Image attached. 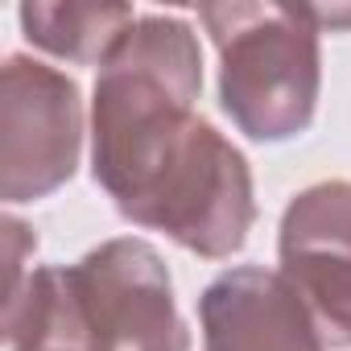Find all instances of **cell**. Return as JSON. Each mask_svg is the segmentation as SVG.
<instances>
[{
	"label": "cell",
	"instance_id": "6da1fadb",
	"mask_svg": "<svg viewBox=\"0 0 351 351\" xmlns=\"http://www.w3.org/2000/svg\"><path fill=\"white\" fill-rule=\"evenodd\" d=\"M199 42L178 17H141L99 62L95 182L120 215L199 256H232L256 219L240 149L195 116Z\"/></svg>",
	"mask_w": 351,
	"mask_h": 351
},
{
	"label": "cell",
	"instance_id": "3957f363",
	"mask_svg": "<svg viewBox=\"0 0 351 351\" xmlns=\"http://www.w3.org/2000/svg\"><path fill=\"white\" fill-rule=\"evenodd\" d=\"M219 50V99L240 132L285 141L318 104V9L306 5H203Z\"/></svg>",
	"mask_w": 351,
	"mask_h": 351
},
{
	"label": "cell",
	"instance_id": "277c9868",
	"mask_svg": "<svg viewBox=\"0 0 351 351\" xmlns=\"http://www.w3.org/2000/svg\"><path fill=\"white\" fill-rule=\"evenodd\" d=\"M79 87L54 66L9 58L0 79V191L9 203L58 191L79 161Z\"/></svg>",
	"mask_w": 351,
	"mask_h": 351
},
{
	"label": "cell",
	"instance_id": "5b68a950",
	"mask_svg": "<svg viewBox=\"0 0 351 351\" xmlns=\"http://www.w3.org/2000/svg\"><path fill=\"white\" fill-rule=\"evenodd\" d=\"M281 277L330 347H351V182L302 191L281 219Z\"/></svg>",
	"mask_w": 351,
	"mask_h": 351
},
{
	"label": "cell",
	"instance_id": "8992f818",
	"mask_svg": "<svg viewBox=\"0 0 351 351\" xmlns=\"http://www.w3.org/2000/svg\"><path fill=\"white\" fill-rule=\"evenodd\" d=\"M207 351H322V330L298 289L269 269H232L199 302Z\"/></svg>",
	"mask_w": 351,
	"mask_h": 351
},
{
	"label": "cell",
	"instance_id": "52a82bcc",
	"mask_svg": "<svg viewBox=\"0 0 351 351\" xmlns=\"http://www.w3.org/2000/svg\"><path fill=\"white\" fill-rule=\"evenodd\" d=\"M132 9L124 5H25V38L71 62H104L112 46L128 34Z\"/></svg>",
	"mask_w": 351,
	"mask_h": 351
},
{
	"label": "cell",
	"instance_id": "7a4b0ae2",
	"mask_svg": "<svg viewBox=\"0 0 351 351\" xmlns=\"http://www.w3.org/2000/svg\"><path fill=\"white\" fill-rule=\"evenodd\" d=\"M5 339L9 351H191L161 256L128 236L9 289Z\"/></svg>",
	"mask_w": 351,
	"mask_h": 351
}]
</instances>
